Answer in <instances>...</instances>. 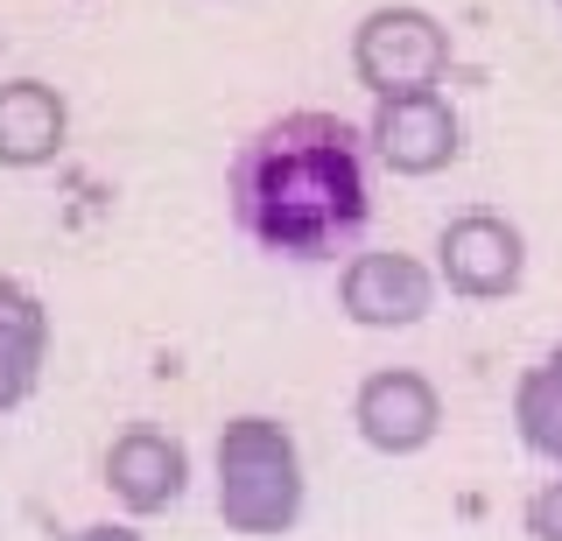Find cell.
Instances as JSON below:
<instances>
[{
	"mask_svg": "<svg viewBox=\"0 0 562 541\" xmlns=\"http://www.w3.org/2000/svg\"><path fill=\"white\" fill-rule=\"evenodd\" d=\"M70 142V106L43 78H8L0 84V169H43Z\"/></svg>",
	"mask_w": 562,
	"mask_h": 541,
	"instance_id": "9",
	"label": "cell"
},
{
	"mask_svg": "<svg viewBox=\"0 0 562 541\" xmlns=\"http://www.w3.org/2000/svg\"><path fill=\"white\" fill-rule=\"evenodd\" d=\"M64 541H148V534H134L127 520H92V528H70Z\"/></svg>",
	"mask_w": 562,
	"mask_h": 541,
	"instance_id": "13",
	"label": "cell"
},
{
	"mask_svg": "<svg viewBox=\"0 0 562 541\" xmlns=\"http://www.w3.org/2000/svg\"><path fill=\"white\" fill-rule=\"evenodd\" d=\"M351 71L373 99L436 92L450 71V29L429 8H373L351 29Z\"/></svg>",
	"mask_w": 562,
	"mask_h": 541,
	"instance_id": "3",
	"label": "cell"
},
{
	"mask_svg": "<svg viewBox=\"0 0 562 541\" xmlns=\"http://www.w3.org/2000/svg\"><path fill=\"white\" fill-rule=\"evenodd\" d=\"M338 295H345V317L351 324H366V330H408V324H422L436 309V274L422 268L415 253L373 247V253H351L345 260Z\"/></svg>",
	"mask_w": 562,
	"mask_h": 541,
	"instance_id": "6",
	"label": "cell"
},
{
	"mask_svg": "<svg viewBox=\"0 0 562 541\" xmlns=\"http://www.w3.org/2000/svg\"><path fill=\"white\" fill-rule=\"evenodd\" d=\"M514 422H520V443L562 471V345L514 387Z\"/></svg>",
	"mask_w": 562,
	"mask_h": 541,
	"instance_id": "11",
	"label": "cell"
},
{
	"mask_svg": "<svg viewBox=\"0 0 562 541\" xmlns=\"http://www.w3.org/2000/svg\"><path fill=\"white\" fill-rule=\"evenodd\" d=\"M233 212L246 239L289 260H324L366 225L359 134L338 113H281L233 162Z\"/></svg>",
	"mask_w": 562,
	"mask_h": 541,
	"instance_id": "1",
	"label": "cell"
},
{
	"mask_svg": "<svg viewBox=\"0 0 562 541\" xmlns=\"http://www.w3.org/2000/svg\"><path fill=\"white\" fill-rule=\"evenodd\" d=\"M43 352H49V309L43 295L14 274H0V415L22 408L43 380Z\"/></svg>",
	"mask_w": 562,
	"mask_h": 541,
	"instance_id": "10",
	"label": "cell"
},
{
	"mask_svg": "<svg viewBox=\"0 0 562 541\" xmlns=\"http://www.w3.org/2000/svg\"><path fill=\"white\" fill-rule=\"evenodd\" d=\"M351 422H359V436L380 458H415V450H429L436 429H443V394H436L415 365H380V373H366L359 394H351Z\"/></svg>",
	"mask_w": 562,
	"mask_h": 541,
	"instance_id": "4",
	"label": "cell"
},
{
	"mask_svg": "<svg viewBox=\"0 0 562 541\" xmlns=\"http://www.w3.org/2000/svg\"><path fill=\"white\" fill-rule=\"evenodd\" d=\"M373 148L394 177H436L457 162V113L443 92H408V99H380L373 106Z\"/></svg>",
	"mask_w": 562,
	"mask_h": 541,
	"instance_id": "7",
	"label": "cell"
},
{
	"mask_svg": "<svg viewBox=\"0 0 562 541\" xmlns=\"http://www.w3.org/2000/svg\"><path fill=\"white\" fill-rule=\"evenodd\" d=\"M303 450L274 415H233L218 436V520L233 534L274 541L303 520Z\"/></svg>",
	"mask_w": 562,
	"mask_h": 541,
	"instance_id": "2",
	"label": "cell"
},
{
	"mask_svg": "<svg viewBox=\"0 0 562 541\" xmlns=\"http://www.w3.org/2000/svg\"><path fill=\"white\" fill-rule=\"evenodd\" d=\"M520 268H527V239H520V225L499 218V212H464L436 239V274H443L457 295H471V303L514 295Z\"/></svg>",
	"mask_w": 562,
	"mask_h": 541,
	"instance_id": "5",
	"label": "cell"
},
{
	"mask_svg": "<svg viewBox=\"0 0 562 541\" xmlns=\"http://www.w3.org/2000/svg\"><path fill=\"white\" fill-rule=\"evenodd\" d=\"M105 485H113V499L127 506V514H162V506L183 499L190 485V450L176 443L169 429H120L113 450H105Z\"/></svg>",
	"mask_w": 562,
	"mask_h": 541,
	"instance_id": "8",
	"label": "cell"
},
{
	"mask_svg": "<svg viewBox=\"0 0 562 541\" xmlns=\"http://www.w3.org/2000/svg\"><path fill=\"white\" fill-rule=\"evenodd\" d=\"M527 534H535V541H562V478H549L535 499H527Z\"/></svg>",
	"mask_w": 562,
	"mask_h": 541,
	"instance_id": "12",
	"label": "cell"
}]
</instances>
